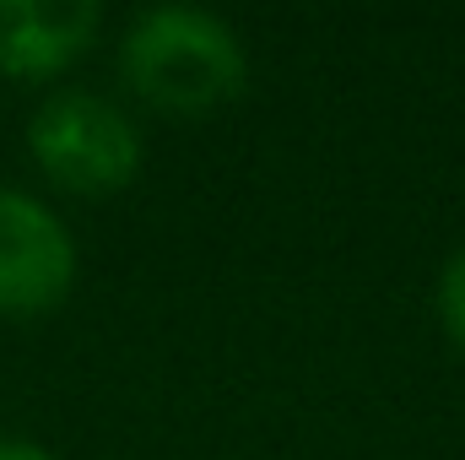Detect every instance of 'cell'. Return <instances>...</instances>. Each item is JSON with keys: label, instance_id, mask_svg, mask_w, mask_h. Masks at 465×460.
<instances>
[{"label": "cell", "instance_id": "cell-5", "mask_svg": "<svg viewBox=\"0 0 465 460\" xmlns=\"http://www.w3.org/2000/svg\"><path fill=\"white\" fill-rule=\"evenodd\" d=\"M439 315H444V331L455 336V346L465 352V249H455L450 265H444V282H439Z\"/></svg>", "mask_w": 465, "mask_h": 460}, {"label": "cell", "instance_id": "cell-2", "mask_svg": "<svg viewBox=\"0 0 465 460\" xmlns=\"http://www.w3.org/2000/svg\"><path fill=\"white\" fill-rule=\"evenodd\" d=\"M27 146L49 185L71 195H114L141 168V130L119 104L87 93V87H60L38 104L27 125Z\"/></svg>", "mask_w": 465, "mask_h": 460}, {"label": "cell", "instance_id": "cell-6", "mask_svg": "<svg viewBox=\"0 0 465 460\" xmlns=\"http://www.w3.org/2000/svg\"><path fill=\"white\" fill-rule=\"evenodd\" d=\"M0 460H54L38 445H22V439H0Z\"/></svg>", "mask_w": 465, "mask_h": 460}, {"label": "cell", "instance_id": "cell-1", "mask_svg": "<svg viewBox=\"0 0 465 460\" xmlns=\"http://www.w3.org/2000/svg\"><path fill=\"white\" fill-rule=\"evenodd\" d=\"M119 71L130 93L163 115H212L243 93L249 60L223 16L195 5H157L130 22Z\"/></svg>", "mask_w": 465, "mask_h": 460}, {"label": "cell", "instance_id": "cell-3", "mask_svg": "<svg viewBox=\"0 0 465 460\" xmlns=\"http://www.w3.org/2000/svg\"><path fill=\"white\" fill-rule=\"evenodd\" d=\"M76 282V238L27 190L0 185V315L38 320Z\"/></svg>", "mask_w": 465, "mask_h": 460}, {"label": "cell", "instance_id": "cell-4", "mask_svg": "<svg viewBox=\"0 0 465 460\" xmlns=\"http://www.w3.org/2000/svg\"><path fill=\"white\" fill-rule=\"evenodd\" d=\"M104 27L93 0H0V71L16 82H49L76 65Z\"/></svg>", "mask_w": 465, "mask_h": 460}]
</instances>
